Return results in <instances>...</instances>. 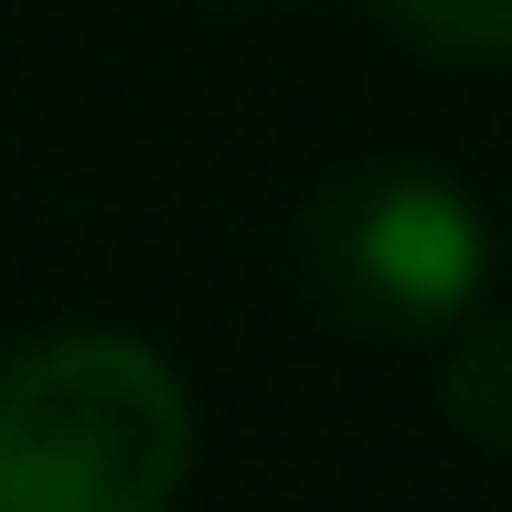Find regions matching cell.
I'll use <instances>...</instances> for the list:
<instances>
[{
  "instance_id": "6da1fadb",
  "label": "cell",
  "mask_w": 512,
  "mask_h": 512,
  "mask_svg": "<svg viewBox=\"0 0 512 512\" xmlns=\"http://www.w3.org/2000/svg\"><path fill=\"white\" fill-rule=\"evenodd\" d=\"M192 395L139 331H32L0 352V512H171Z\"/></svg>"
},
{
  "instance_id": "7a4b0ae2",
  "label": "cell",
  "mask_w": 512,
  "mask_h": 512,
  "mask_svg": "<svg viewBox=\"0 0 512 512\" xmlns=\"http://www.w3.org/2000/svg\"><path fill=\"white\" fill-rule=\"evenodd\" d=\"M288 267H299V299L320 320L374 331V342H406V331H438V320H459L480 299L491 235H480L470 192L448 182V171L363 160V171H331L299 203Z\"/></svg>"
},
{
  "instance_id": "3957f363",
  "label": "cell",
  "mask_w": 512,
  "mask_h": 512,
  "mask_svg": "<svg viewBox=\"0 0 512 512\" xmlns=\"http://www.w3.org/2000/svg\"><path fill=\"white\" fill-rule=\"evenodd\" d=\"M438 406H448V427H459L470 448H491V459H512V310H502V320H480V331H459V342H448Z\"/></svg>"
},
{
  "instance_id": "277c9868",
  "label": "cell",
  "mask_w": 512,
  "mask_h": 512,
  "mask_svg": "<svg viewBox=\"0 0 512 512\" xmlns=\"http://www.w3.org/2000/svg\"><path fill=\"white\" fill-rule=\"evenodd\" d=\"M395 43L438 64H512V0H374Z\"/></svg>"
}]
</instances>
